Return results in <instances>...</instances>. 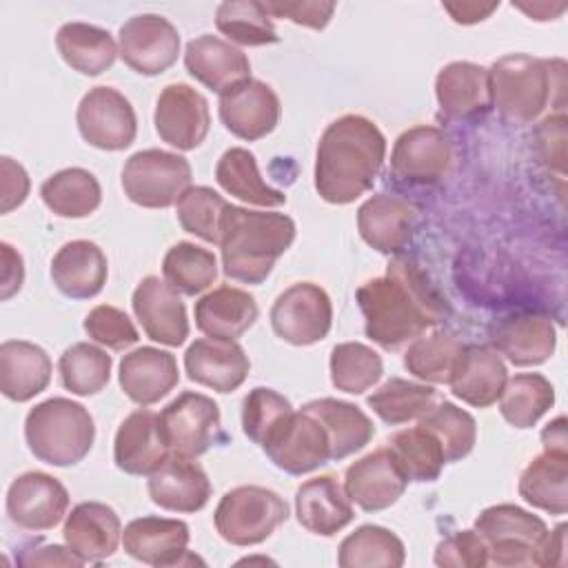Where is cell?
I'll return each mask as SVG.
<instances>
[{
	"label": "cell",
	"mask_w": 568,
	"mask_h": 568,
	"mask_svg": "<svg viewBox=\"0 0 568 568\" xmlns=\"http://www.w3.org/2000/svg\"><path fill=\"white\" fill-rule=\"evenodd\" d=\"M435 564L450 568H481L488 564V546L477 530H457L437 544Z\"/></svg>",
	"instance_id": "db71d44e"
},
{
	"label": "cell",
	"mask_w": 568,
	"mask_h": 568,
	"mask_svg": "<svg viewBox=\"0 0 568 568\" xmlns=\"http://www.w3.org/2000/svg\"><path fill=\"white\" fill-rule=\"evenodd\" d=\"M268 16L277 18H288L295 24L322 31L335 11V2H311V0H297V2H286V0H271L262 2Z\"/></svg>",
	"instance_id": "11a10c76"
},
{
	"label": "cell",
	"mask_w": 568,
	"mask_h": 568,
	"mask_svg": "<svg viewBox=\"0 0 568 568\" xmlns=\"http://www.w3.org/2000/svg\"><path fill=\"white\" fill-rule=\"evenodd\" d=\"M191 532L180 519L169 517H138L122 530V546L129 557L149 566H182L197 561L186 546Z\"/></svg>",
	"instance_id": "d6986e66"
},
{
	"label": "cell",
	"mask_w": 568,
	"mask_h": 568,
	"mask_svg": "<svg viewBox=\"0 0 568 568\" xmlns=\"http://www.w3.org/2000/svg\"><path fill=\"white\" fill-rule=\"evenodd\" d=\"M331 324V297L313 282H297L288 286L271 306V326L275 335L293 346H308L324 339Z\"/></svg>",
	"instance_id": "30bf717a"
},
{
	"label": "cell",
	"mask_w": 568,
	"mask_h": 568,
	"mask_svg": "<svg viewBox=\"0 0 568 568\" xmlns=\"http://www.w3.org/2000/svg\"><path fill=\"white\" fill-rule=\"evenodd\" d=\"M302 408L313 413L326 428L331 442V459L335 462L362 450L375 435L371 417L351 402L320 397L304 404Z\"/></svg>",
	"instance_id": "e575fe53"
},
{
	"label": "cell",
	"mask_w": 568,
	"mask_h": 568,
	"mask_svg": "<svg viewBox=\"0 0 568 568\" xmlns=\"http://www.w3.org/2000/svg\"><path fill=\"white\" fill-rule=\"evenodd\" d=\"M135 317L140 320L149 339L164 346H182L189 337L186 306L178 291L164 280L149 275L144 277L131 297Z\"/></svg>",
	"instance_id": "ffe728a7"
},
{
	"label": "cell",
	"mask_w": 568,
	"mask_h": 568,
	"mask_svg": "<svg viewBox=\"0 0 568 568\" xmlns=\"http://www.w3.org/2000/svg\"><path fill=\"white\" fill-rule=\"evenodd\" d=\"M153 122L162 142L178 151H191L200 146L209 133V102L184 82L166 84L158 95Z\"/></svg>",
	"instance_id": "9a60e30c"
},
{
	"label": "cell",
	"mask_w": 568,
	"mask_h": 568,
	"mask_svg": "<svg viewBox=\"0 0 568 568\" xmlns=\"http://www.w3.org/2000/svg\"><path fill=\"white\" fill-rule=\"evenodd\" d=\"M120 58L140 75H160L180 55L178 29L158 13L129 18L118 33Z\"/></svg>",
	"instance_id": "4fadbf2b"
},
{
	"label": "cell",
	"mask_w": 568,
	"mask_h": 568,
	"mask_svg": "<svg viewBox=\"0 0 568 568\" xmlns=\"http://www.w3.org/2000/svg\"><path fill=\"white\" fill-rule=\"evenodd\" d=\"M171 455L160 428V415L138 408L118 426L113 462L126 475H151Z\"/></svg>",
	"instance_id": "d4e9b609"
},
{
	"label": "cell",
	"mask_w": 568,
	"mask_h": 568,
	"mask_svg": "<svg viewBox=\"0 0 568 568\" xmlns=\"http://www.w3.org/2000/svg\"><path fill=\"white\" fill-rule=\"evenodd\" d=\"M355 300L364 315L366 337L386 351L419 337L450 313L446 300L406 257H395L386 275L364 282Z\"/></svg>",
	"instance_id": "6da1fadb"
},
{
	"label": "cell",
	"mask_w": 568,
	"mask_h": 568,
	"mask_svg": "<svg viewBox=\"0 0 568 568\" xmlns=\"http://www.w3.org/2000/svg\"><path fill=\"white\" fill-rule=\"evenodd\" d=\"M566 564V524H559L544 537L535 552L532 566H564Z\"/></svg>",
	"instance_id": "91938a15"
},
{
	"label": "cell",
	"mask_w": 568,
	"mask_h": 568,
	"mask_svg": "<svg viewBox=\"0 0 568 568\" xmlns=\"http://www.w3.org/2000/svg\"><path fill=\"white\" fill-rule=\"evenodd\" d=\"M253 295L242 288L222 284L195 302V326L215 339H237L257 320Z\"/></svg>",
	"instance_id": "836d02e7"
},
{
	"label": "cell",
	"mask_w": 568,
	"mask_h": 568,
	"mask_svg": "<svg viewBox=\"0 0 568 568\" xmlns=\"http://www.w3.org/2000/svg\"><path fill=\"white\" fill-rule=\"evenodd\" d=\"M444 9L453 16L455 22H459V24H475L479 20H486L497 9V4H479V2L450 4V2H446Z\"/></svg>",
	"instance_id": "94428289"
},
{
	"label": "cell",
	"mask_w": 568,
	"mask_h": 568,
	"mask_svg": "<svg viewBox=\"0 0 568 568\" xmlns=\"http://www.w3.org/2000/svg\"><path fill=\"white\" fill-rule=\"evenodd\" d=\"M544 450L552 453H568V437H566V417L559 415L541 430Z\"/></svg>",
	"instance_id": "6125c7cd"
},
{
	"label": "cell",
	"mask_w": 568,
	"mask_h": 568,
	"mask_svg": "<svg viewBox=\"0 0 568 568\" xmlns=\"http://www.w3.org/2000/svg\"><path fill=\"white\" fill-rule=\"evenodd\" d=\"M506 379L508 371L501 355L493 346L470 344L464 346L448 384L453 395L464 404L486 408L499 399Z\"/></svg>",
	"instance_id": "83f0119b"
},
{
	"label": "cell",
	"mask_w": 568,
	"mask_h": 568,
	"mask_svg": "<svg viewBox=\"0 0 568 568\" xmlns=\"http://www.w3.org/2000/svg\"><path fill=\"white\" fill-rule=\"evenodd\" d=\"M490 346L515 366H539L552 357L557 331L550 317L515 313L495 322L488 331Z\"/></svg>",
	"instance_id": "44dd1931"
},
{
	"label": "cell",
	"mask_w": 568,
	"mask_h": 568,
	"mask_svg": "<svg viewBox=\"0 0 568 568\" xmlns=\"http://www.w3.org/2000/svg\"><path fill=\"white\" fill-rule=\"evenodd\" d=\"M293 413L291 402L273 388L257 386L248 390L242 402V430L255 442L264 444V439Z\"/></svg>",
	"instance_id": "816d5d0a"
},
{
	"label": "cell",
	"mask_w": 568,
	"mask_h": 568,
	"mask_svg": "<svg viewBox=\"0 0 568 568\" xmlns=\"http://www.w3.org/2000/svg\"><path fill=\"white\" fill-rule=\"evenodd\" d=\"M18 564L22 566H82L84 561L73 555L67 548L53 544V546H42V548H33V550H24V555L18 559Z\"/></svg>",
	"instance_id": "680465c9"
},
{
	"label": "cell",
	"mask_w": 568,
	"mask_h": 568,
	"mask_svg": "<svg viewBox=\"0 0 568 568\" xmlns=\"http://www.w3.org/2000/svg\"><path fill=\"white\" fill-rule=\"evenodd\" d=\"M417 424L428 428L437 437V442L442 444L446 464L464 459L477 442L475 417L468 410L455 406L453 402L433 404L419 417Z\"/></svg>",
	"instance_id": "681fc988"
},
{
	"label": "cell",
	"mask_w": 568,
	"mask_h": 568,
	"mask_svg": "<svg viewBox=\"0 0 568 568\" xmlns=\"http://www.w3.org/2000/svg\"><path fill=\"white\" fill-rule=\"evenodd\" d=\"M475 530L488 546V561L495 566H530L537 548L548 535L541 517L515 506H488L475 519Z\"/></svg>",
	"instance_id": "ba28073f"
},
{
	"label": "cell",
	"mask_w": 568,
	"mask_h": 568,
	"mask_svg": "<svg viewBox=\"0 0 568 568\" xmlns=\"http://www.w3.org/2000/svg\"><path fill=\"white\" fill-rule=\"evenodd\" d=\"M106 275V255L89 240L67 242L51 260V280L55 288L71 300L95 297L104 288Z\"/></svg>",
	"instance_id": "4dcf8cb0"
},
{
	"label": "cell",
	"mask_w": 568,
	"mask_h": 568,
	"mask_svg": "<svg viewBox=\"0 0 568 568\" xmlns=\"http://www.w3.org/2000/svg\"><path fill=\"white\" fill-rule=\"evenodd\" d=\"M160 428L171 455L195 459L224 439L217 404L195 390L180 393L160 413Z\"/></svg>",
	"instance_id": "9c48e42d"
},
{
	"label": "cell",
	"mask_w": 568,
	"mask_h": 568,
	"mask_svg": "<svg viewBox=\"0 0 568 568\" xmlns=\"http://www.w3.org/2000/svg\"><path fill=\"white\" fill-rule=\"evenodd\" d=\"M331 382L337 390L362 395L375 386L384 373L382 357L362 342H342L331 351Z\"/></svg>",
	"instance_id": "c3c4849f"
},
{
	"label": "cell",
	"mask_w": 568,
	"mask_h": 568,
	"mask_svg": "<svg viewBox=\"0 0 568 568\" xmlns=\"http://www.w3.org/2000/svg\"><path fill=\"white\" fill-rule=\"evenodd\" d=\"M417 226V209L390 193L368 197L357 211V231L362 240L384 255L399 253L413 237Z\"/></svg>",
	"instance_id": "7402d4cb"
},
{
	"label": "cell",
	"mask_w": 568,
	"mask_h": 568,
	"mask_svg": "<svg viewBox=\"0 0 568 568\" xmlns=\"http://www.w3.org/2000/svg\"><path fill=\"white\" fill-rule=\"evenodd\" d=\"M55 47L62 60L82 75H100L113 67L120 53L106 29L87 22H67L55 33Z\"/></svg>",
	"instance_id": "d590c367"
},
{
	"label": "cell",
	"mask_w": 568,
	"mask_h": 568,
	"mask_svg": "<svg viewBox=\"0 0 568 568\" xmlns=\"http://www.w3.org/2000/svg\"><path fill=\"white\" fill-rule=\"evenodd\" d=\"M552 404L555 388L541 373H517L499 395V413L515 428H532Z\"/></svg>",
	"instance_id": "60d3db41"
},
{
	"label": "cell",
	"mask_w": 568,
	"mask_h": 568,
	"mask_svg": "<svg viewBox=\"0 0 568 568\" xmlns=\"http://www.w3.org/2000/svg\"><path fill=\"white\" fill-rule=\"evenodd\" d=\"M111 355L95 344L78 342L69 346L58 362L60 382L67 390L80 397L100 393L111 377Z\"/></svg>",
	"instance_id": "7dc6e473"
},
{
	"label": "cell",
	"mask_w": 568,
	"mask_h": 568,
	"mask_svg": "<svg viewBox=\"0 0 568 568\" xmlns=\"http://www.w3.org/2000/svg\"><path fill=\"white\" fill-rule=\"evenodd\" d=\"M69 508V493L53 475L29 470L7 490V515L13 526L29 532L55 528Z\"/></svg>",
	"instance_id": "5bb4252c"
},
{
	"label": "cell",
	"mask_w": 568,
	"mask_h": 568,
	"mask_svg": "<svg viewBox=\"0 0 568 568\" xmlns=\"http://www.w3.org/2000/svg\"><path fill=\"white\" fill-rule=\"evenodd\" d=\"M295 515L308 532L322 537H333L355 517L346 490L333 475L313 477L297 488Z\"/></svg>",
	"instance_id": "1f68e13d"
},
{
	"label": "cell",
	"mask_w": 568,
	"mask_h": 568,
	"mask_svg": "<svg viewBox=\"0 0 568 568\" xmlns=\"http://www.w3.org/2000/svg\"><path fill=\"white\" fill-rule=\"evenodd\" d=\"M191 178L186 158L162 149H144L124 162L122 189L138 206L166 209L191 189Z\"/></svg>",
	"instance_id": "52a82bcc"
},
{
	"label": "cell",
	"mask_w": 568,
	"mask_h": 568,
	"mask_svg": "<svg viewBox=\"0 0 568 568\" xmlns=\"http://www.w3.org/2000/svg\"><path fill=\"white\" fill-rule=\"evenodd\" d=\"M220 120L240 140L266 138L280 122V98L262 80H244L220 93Z\"/></svg>",
	"instance_id": "e0dca14e"
},
{
	"label": "cell",
	"mask_w": 568,
	"mask_h": 568,
	"mask_svg": "<svg viewBox=\"0 0 568 568\" xmlns=\"http://www.w3.org/2000/svg\"><path fill=\"white\" fill-rule=\"evenodd\" d=\"M288 519V504L271 488L237 486L222 495L213 521L217 535L233 546L266 541Z\"/></svg>",
	"instance_id": "8992f818"
},
{
	"label": "cell",
	"mask_w": 568,
	"mask_h": 568,
	"mask_svg": "<svg viewBox=\"0 0 568 568\" xmlns=\"http://www.w3.org/2000/svg\"><path fill=\"white\" fill-rule=\"evenodd\" d=\"M215 180L226 193H231L233 197L246 204L264 206V209H275L286 204V195L262 180L255 155L246 149L233 146L224 151L215 166Z\"/></svg>",
	"instance_id": "74e56055"
},
{
	"label": "cell",
	"mask_w": 568,
	"mask_h": 568,
	"mask_svg": "<svg viewBox=\"0 0 568 568\" xmlns=\"http://www.w3.org/2000/svg\"><path fill=\"white\" fill-rule=\"evenodd\" d=\"M184 67L191 78L215 93L251 78L248 55L217 36H197L184 49Z\"/></svg>",
	"instance_id": "4316f807"
},
{
	"label": "cell",
	"mask_w": 568,
	"mask_h": 568,
	"mask_svg": "<svg viewBox=\"0 0 568 568\" xmlns=\"http://www.w3.org/2000/svg\"><path fill=\"white\" fill-rule=\"evenodd\" d=\"M184 368L191 382L217 393H231L248 377L251 362L235 339L202 337L186 348Z\"/></svg>",
	"instance_id": "603a6c76"
},
{
	"label": "cell",
	"mask_w": 568,
	"mask_h": 568,
	"mask_svg": "<svg viewBox=\"0 0 568 568\" xmlns=\"http://www.w3.org/2000/svg\"><path fill=\"white\" fill-rule=\"evenodd\" d=\"M519 495L532 508L564 515L568 510V453L537 455L519 477Z\"/></svg>",
	"instance_id": "8d00e7d4"
},
{
	"label": "cell",
	"mask_w": 568,
	"mask_h": 568,
	"mask_svg": "<svg viewBox=\"0 0 568 568\" xmlns=\"http://www.w3.org/2000/svg\"><path fill=\"white\" fill-rule=\"evenodd\" d=\"M122 393L140 404L151 406L166 397L180 382L175 355L153 346H142L126 353L118 373Z\"/></svg>",
	"instance_id": "f1b7e54d"
},
{
	"label": "cell",
	"mask_w": 568,
	"mask_h": 568,
	"mask_svg": "<svg viewBox=\"0 0 568 568\" xmlns=\"http://www.w3.org/2000/svg\"><path fill=\"white\" fill-rule=\"evenodd\" d=\"M29 189H31V182L24 166L4 155L0 160V193H2L0 211L11 213L16 206H20L27 200Z\"/></svg>",
	"instance_id": "9f6ffc18"
},
{
	"label": "cell",
	"mask_w": 568,
	"mask_h": 568,
	"mask_svg": "<svg viewBox=\"0 0 568 568\" xmlns=\"http://www.w3.org/2000/svg\"><path fill=\"white\" fill-rule=\"evenodd\" d=\"M268 459L288 475L311 473L331 462V442L322 422L308 410H293L262 444Z\"/></svg>",
	"instance_id": "8fae6325"
},
{
	"label": "cell",
	"mask_w": 568,
	"mask_h": 568,
	"mask_svg": "<svg viewBox=\"0 0 568 568\" xmlns=\"http://www.w3.org/2000/svg\"><path fill=\"white\" fill-rule=\"evenodd\" d=\"M40 197L60 217H87L102 202V189L93 173L80 166L49 175L40 186Z\"/></svg>",
	"instance_id": "f35d334b"
},
{
	"label": "cell",
	"mask_w": 568,
	"mask_h": 568,
	"mask_svg": "<svg viewBox=\"0 0 568 568\" xmlns=\"http://www.w3.org/2000/svg\"><path fill=\"white\" fill-rule=\"evenodd\" d=\"M64 544L73 555L87 561L111 557L122 541V521L118 513L102 501H82L67 515Z\"/></svg>",
	"instance_id": "484cf974"
},
{
	"label": "cell",
	"mask_w": 568,
	"mask_h": 568,
	"mask_svg": "<svg viewBox=\"0 0 568 568\" xmlns=\"http://www.w3.org/2000/svg\"><path fill=\"white\" fill-rule=\"evenodd\" d=\"M493 106L510 122L537 120L548 106L566 102L564 60H544L528 53H510L488 69Z\"/></svg>",
	"instance_id": "277c9868"
},
{
	"label": "cell",
	"mask_w": 568,
	"mask_h": 568,
	"mask_svg": "<svg viewBox=\"0 0 568 568\" xmlns=\"http://www.w3.org/2000/svg\"><path fill=\"white\" fill-rule=\"evenodd\" d=\"M146 490L151 501L164 510L197 513L211 497V481L197 462L169 455L149 475Z\"/></svg>",
	"instance_id": "cb8c5ba5"
},
{
	"label": "cell",
	"mask_w": 568,
	"mask_h": 568,
	"mask_svg": "<svg viewBox=\"0 0 568 568\" xmlns=\"http://www.w3.org/2000/svg\"><path fill=\"white\" fill-rule=\"evenodd\" d=\"M293 240L295 222L288 215L229 204L217 244L224 275L242 284H262Z\"/></svg>",
	"instance_id": "3957f363"
},
{
	"label": "cell",
	"mask_w": 568,
	"mask_h": 568,
	"mask_svg": "<svg viewBox=\"0 0 568 568\" xmlns=\"http://www.w3.org/2000/svg\"><path fill=\"white\" fill-rule=\"evenodd\" d=\"M453 160V142L437 126H413L404 131L390 153V173L406 184L439 182Z\"/></svg>",
	"instance_id": "2e32d148"
},
{
	"label": "cell",
	"mask_w": 568,
	"mask_h": 568,
	"mask_svg": "<svg viewBox=\"0 0 568 568\" xmlns=\"http://www.w3.org/2000/svg\"><path fill=\"white\" fill-rule=\"evenodd\" d=\"M164 282L182 295H200L217 280V260L213 251L193 242L173 244L162 260Z\"/></svg>",
	"instance_id": "7bdbcfd3"
},
{
	"label": "cell",
	"mask_w": 568,
	"mask_h": 568,
	"mask_svg": "<svg viewBox=\"0 0 568 568\" xmlns=\"http://www.w3.org/2000/svg\"><path fill=\"white\" fill-rule=\"evenodd\" d=\"M388 448L393 450L408 481H435L446 464L442 444L428 428L419 424L395 433L388 439Z\"/></svg>",
	"instance_id": "f6af8a7d"
},
{
	"label": "cell",
	"mask_w": 568,
	"mask_h": 568,
	"mask_svg": "<svg viewBox=\"0 0 568 568\" xmlns=\"http://www.w3.org/2000/svg\"><path fill=\"white\" fill-rule=\"evenodd\" d=\"M386 158V138L364 115H342L326 126L315 153V189L328 204H351L373 189Z\"/></svg>",
	"instance_id": "7a4b0ae2"
},
{
	"label": "cell",
	"mask_w": 568,
	"mask_h": 568,
	"mask_svg": "<svg viewBox=\"0 0 568 568\" xmlns=\"http://www.w3.org/2000/svg\"><path fill=\"white\" fill-rule=\"evenodd\" d=\"M366 404L382 422L397 426L419 419L435 404V388L428 384L390 377L377 390H373V395H368Z\"/></svg>",
	"instance_id": "bcb514c9"
},
{
	"label": "cell",
	"mask_w": 568,
	"mask_h": 568,
	"mask_svg": "<svg viewBox=\"0 0 568 568\" xmlns=\"http://www.w3.org/2000/svg\"><path fill=\"white\" fill-rule=\"evenodd\" d=\"M215 27L229 42L242 47H262L280 40L271 16L257 0H226L217 4Z\"/></svg>",
	"instance_id": "ee69618b"
},
{
	"label": "cell",
	"mask_w": 568,
	"mask_h": 568,
	"mask_svg": "<svg viewBox=\"0 0 568 568\" xmlns=\"http://www.w3.org/2000/svg\"><path fill=\"white\" fill-rule=\"evenodd\" d=\"M0 255H2V291L0 297L9 300L16 295L24 282V266H22V255L7 242L0 244Z\"/></svg>",
	"instance_id": "6f0895ef"
},
{
	"label": "cell",
	"mask_w": 568,
	"mask_h": 568,
	"mask_svg": "<svg viewBox=\"0 0 568 568\" xmlns=\"http://www.w3.org/2000/svg\"><path fill=\"white\" fill-rule=\"evenodd\" d=\"M84 333L95 342L102 344L111 351H124L129 346H133L140 335L138 328L133 326L131 317L109 304H100L95 308H91L84 317Z\"/></svg>",
	"instance_id": "f5cc1de1"
},
{
	"label": "cell",
	"mask_w": 568,
	"mask_h": 568,
	"mask_svg": "<svg viewBox=\"0 0 568 568\" xmlns=\"http://www.w3.org/2000/svg\"><path fill=\"white\" fill-rule=\"evenodd\" d=\"M226 209L229 202L213 189L191 186L178 202V222L186 233L209 244H220Z\"/></svg>",
	"instance_id": "f907efd6"
},
{
	"label": "cell",
	"mask_w": 568,
	"mask_h": 568,
	"mask_svg": "<svg viewBox=\"0 0 568 568\" xmlns=\"http://www.w3.org/2000/svg\"><path fill=\"white\" fill-rule=\"evenodd\" d=\"M408 477L388 446L364 455L344 473V490L348 499L366 513L393 506L404 495Z\"/></svg>",
	"instance_id": "ac0fdd59"
},
{
	"label": "cell",
	"mask_w": 568,
	"mask_h": 568,
	"mask_svg": "<svg viewBox=\"0 0 568 568\" xmlns=\"http://www.w3.org/2000/svg\"><path fill=\"white\" fill-rule=\"evenodd\" d=\"M75 122L84 142L102 151L126 149L138 133V118L131 102L113 87L89 89L78 104Z\"/></svg>",
	"instance_id": "7c38bea8"
},
{
	"label": "cell",
	"mask_w": 568,
	"mask_h": 568,
	"mask_svg": "<svg viewBox=\"0 0 568 568\" xmlns=\"http://www.w3.org/2000/svg\"><path fill=\"white\" fill-rule=\"evenodd\" d=\"M24 439L36 459L67 468L89 455L95 439V424L82 404L67 397H51L27 413Z\"/></svg>",
	"instance_id": "5b68a950"
},
{
	"label": "cell",
	"mask_w": 568,
	"mask_h": 568,
	"mask_svg": "<svg viewBox=\"0 0 568 568\" xmlns=\"http://www.w3.org/2000/svg\"><path fill=\"white\" fill-rule=\"evenodd\" d=\"M406 561L404 541L388 528L366 524L344 537L337 550L342 568H399Z\"/></svg>",
	"instance_id": "ab89813d"
},
{
	"label": "cell",
	"mask_w": 568,
	"mask_h": 568,
	"mask_svg": "<svg viewBox=\"0 0 568 568\" xmlns=\"http://www.w3.org/2000/svg\"><path fill=\"white\" fill-rule=\"evenodd\" d=\"M435 95L448 120L479 118L493 106L488 69L466 60L450 62L435 78Z\"/></svg>",
	"instance_id": "f546056e"
},
{
	"label": "cell",
	"mask_w": 568,
	"mask_h": 568,
	"mask_svg": "<svg viewBox=\"0 0 568 568\" xmlns=\"http://www.w3.org/2000/svg\"><path fill=\"white\" fill-rule=\"evenodd\" d=\"M464 344L448 331H435L413 339L404 355V366L410 375L428 384H448L457 366Z\"/></svg>",
	"instance_id": "b9f144b4"
},
{
	"label": "cell",
	"mask_w": 568,
	"mask_h": 568,
	"mask_svg": "<svg viewBox=\"0 0 568 568\" xmlns=\"http://www.w3.org/2000/svg\"><path fill=\"white\" fill-rule=\"evenodd\" d=\"M51 382L47 351L27 339H7L0 346V390L11 402H29Z\"/></svg>",
	"instance_id": "d6a6232c"
}]
</instances>
